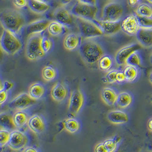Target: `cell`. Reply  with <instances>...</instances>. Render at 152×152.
<instances>
[{
    "label": "cell",
    "instance_id": "ffe728a7",
    "mask_svg": "<svg viewBox=\"0 0 152 152\" xmlns=\"http://www.w3.org/2000/svg\"><path fill=\"white\" fill-rule=\"evenodd\" d=\"M108 120L113 124H124L128 122L129 116L124 111L121 110H112L107 116Z\"/></svg>",
    "mask_w": 152,
    "mask_h": 152
},
{
    "label": "cell",
    "instance_id": "74e56055",
    "mask_svg": "<svg viewBox=\"0 0 152 152\" xmlns=\"http://www.w3.org/2000/svg\"><path fill=\"white\" fill-rule=\"evenodd\" d=\"M118 71V70L117 69H112L108 71L105 76V79L106 82L110 84L116 83V74Z\"/></svg>",
    "mask_w": 152,
    "mask_h": 152
},
{
    "label": "cell",
    "instance_id": "83f0119b",
    "mask_svg": "<svg viewBox=\"0 0 152 152\" xmlns=\"http://www.w3.org/2000/svg\"><path fill=\"white\" fill-rule=\"evenodd\" d=\"M133 102V97L128 92H121L118 95L116 103L118 107L121 109H125L129 107Z\"/></svg>",
    "mask_w": 152,
    "mask_h": 152
},
{
    "label": "cell",
    "instance_id": "e575fe53",
    "mask_svg": "<svg viewBox=\"0 0 152 152\" xmlns=\"http://www.w3.org/2000/svg\"><path fill=\"white\" fill-rule=\"evenodd\" d=\"M142 64L141 58L140 54L137 53V51L134 52L132 53L131 56L128 57V58L126 61V64L132 65L136 67H141Z\"/></svg>",
    "mask_w": 152,
    "mask_h": 152
},
{
    "label": "cell",
    "instance_id": "681fc988",
    "mask_svg": "<svg viewBox=\"0 0 152 152\" xmlns=\"http://www.w3.org/2000/svg\"><path fill=\"white\" fill-rule=\"evenodd\" d=\"M149 80L150 83H151L152 84V71L149 74Z\"/></svg>",
    "mask_w": 152,
    "mask_h": 152
},
{
    "label": "cell",
    "instance_id": "1f68e13d",
    "mask_svg": "<svg viewBox=\"0 0 152 152\" xmlns=\"http://www.w3.org/2000/svg\"><path fill=\"white\" fill-rule=\"evenodd\" d=\"M135 14L142 17H152V6L146 3H141L138 4L135 10Z\"/></svg>",
    "mask_w": 152,
    "mask_h": 152
},
{
    "label": "cell",
    "instance_id": "30bf717a",
    "mask_svg": "<svg viewBox=\"0 0 152 152\" xmlns=\"http://www.w3.org/2000/svg\"><path fill=\"white\" fill-rule=\"evenodd\" d=\"M85 99L83 92L80 90H75L71 92L69 95L68 110L69 113L76 116L83 108Z\"/></svg>",
    "mask_w": 152,
    "mask_h": 152
},
{
    "label": "cell",
    "instance_id": "3957f363",
    "mask_svg": "<svg viewBox=\"0 0 152 152\" xmlns=\"http://www.w3.org/2000/svg\"><path fill=\"white\" fill-rule=\"evenodd\" d=\"M1 48L8 55H14L22 48V42L18 34L4 28L1 37Z\"/></svg>",
    "mask_w": 152,
    "mask_h": 152
},
{
    "label": "cell",
    "instance_id": "484cf974",
    "mask_svg": "<svg viewBox=\"0 0 152 152\" xmlns=\"http://www.w3.org/2000/svg\"><path fill=\"white\" fill-rule=\"evenodd\" d=\"M62 124L64 130L71 134L76 133L80 128L79 121L75 118H67L65 119Z\"/></svg>",
    "mask_w": 152,
    "mask_h": 152
},
{
    "label": "cell",
    "instance_id": "8fae6325",
    "mask_svg": "<svg viewBox=\"0 0 152 152\" xmlns=\"http://www.w3.org/2000/svg\"><path fill=\"white\" fill-rule=\"evenodd\" d=\"M140 28L138 18L136 14H129L121 21V29L126 34L136 35Z\"/></svg>",
    "mask_w": 152,
    "mask_h": 152
},
{
    "label": "cell",
    "instance_id": "7bdbcfd3",
    "mask_svg": "<svg viewBox=\"0 0 152 152\" xmlns=\"http://www.w3.org/2000/svg\"><path fill=\"white\" fill-rule=\"evenodd\" d=\"M94 151L96 152H106L103 142L99 143L98 144H97L96 146H95V148Z\"/></svg>",
    "mask_w": 152,
    "mask_h": 152
},
{
    "label": "cell",
    "instance_id": "ba28073f",
    "mask_svg": "<svg viewBox=\"0 0 152 152\" xmlns=\"http://www.w3.org/2000/svg\"><path fill=\"white\" fill-rule=\"evenodd\" d=\"M37 100L33 99L28 93L23 92L13 99L7 104L10 109L13 110H25L36 103Z\"/></svg>",
    "mask_w": 152,
    "mask_h": 152
},
{
    "label": "cell",
    "instance_id": "ab89813d",
    "mask_svg": "<svg viewBox=\"0 0 152 152\" xmlns=\"http://www.w3.org/2000/svg\"><path fill=\"white\" fill-rule=\"evenodd\" d=\"M8 91L5 89H1L0 91V104L5 103L8 99Z\"/></svg>",
    "mask_w": 152,
    "mask_h": 152
},
{
    "label": "cell",
    "instance_id": "52a82bcc",
    "mask_svg": "<svg viewBox=\"0 0 152 152\" xmlns=\"http://www.w3.org/2000/svg\"><path fill=\"white\" fill-rule=\"evenodd\" d=\"M124 9L122 4L118 2H110L104 5L102 9V18L103 21H120Z\"/></svg>",
    "mask_w": 152,
    "mask_h": 152
},
{
    "label": "cell",
    "instance_id": "cb8c5ba5",
    "mask_svg": "<svg viewBox=\"0 0 152 152\" xmlns=\"http://www.w3.org/2000/svg\"><path fill=\"white\" fill-rule=\"evenodd\" d=\"M46 92L45 86L40 83H34L30 86L28 89L29 95L36 100L41 99Z\"/></svg>",
    "mask_w": 152,
    "mask_h": 152
},
{
    "label": "cell",
    "instance_id": "7a4b0ae2",
    "mask_svg": "<svg viewBox=\"0 0 152 152\" xmlns=\"http://www.w3.org/2000/svg\"><path fill=\"white\" fill-rule=\"evenodd\" d=\"M0 21L4 28L18 34L26 24V19L20 11L13 9H4L1 10Z\"/></svg>",
    "mask_w": 152,
    "mask_h": 152
},
{
    "label": "cell",
    "instance_id": "d4e9b609",
    "mask_svg": "<svg viewBox=\"0 0 152 152\" xmlns=\"http://www.w3.org/2000/svg\"><path fill=\"white\" fill-rule=\"evenodd\" d=\"M28 114L24 110H17L13 115L14 124L17 129H20L28 124Z\"/></svg>",
    "mask_w": 152,
    "mask_h": 152
},
{
    "label": "cell",
    "instance_id": "4dcf8cb0",
    "mask_svg": "<svg viewBox=\"0 0 152 152\" xmlns=\"http://www.w3.org/2000/svg\"><path fill=\"white\" fill-rule=\"evenodd\" d=\"M42 77L46 82L54 80L57 76L56 69L51 66H46L42 70Z\"/></svg>",
    "mask_w": 152,
    "mask_h": 152
},
{
    "label": "cell",
    "instance_id": "603a6c76",
    "mask_svg": "<svg viewBox=\"0 0 152 152\" xmlns=\"http://www.w3.org/2000/svg\"><path fill=\"white\" fill-rule=\"evenodd\" d=\"M48 34L53 37H58L67 31V27L58 21H50L48 29Z\"/></svg>",
    "mask_w": 152,
    "mask_h": 152
},
{
    "label": "cell",
    "instance_id": "9a60e30c",
    "mask_svg": "<svg viewBox=\"0 0 152 152\" xmlns=\"http://www.w3.org/2000/svg\"><path fill=\"white\" fill-rule=\"evenodd\" d=\"M27 126L35 134H41L46 129L45 120L41 115L34 114L28 118Z\"/></svg>",
    "mask_w": 152,
    "mask_h": 152
},
{
    "label": "cell",
    "instance_id": "8992f818",
    "mask_svg": "<svg viewBox=\"0 0 152 152\" xmlns=\"http://www.w3.org/2000/svg\"><path fill=\"white\" fill-rule=\"evenodd\" d=\"M98 10L97 5L86 4L77 1L70 11L76 18L94 21L96 19Z\"/></svg>",
    "mask_w": 152,
    "mask_h": 152
},
{
    "label": "cell",
    "instance_id": "836d02e7",
    "mask_svg": "<svg viewBox=\"0 0 152 152\" xmlns=\"http://www.w3.org/2000/svg\"><path fill=\"white\" fill-rule=\"evenodd\" d=\"M41 46L43 52L46 55L53 48V42L50 37L45 35H42Z\"/></svg>",
    "mask_w": 152,
    "mask_h": 152
},
{
    "label": "cell",
    "instance_id": "5bb4252c",
    "mask_svg": "<svg viewBox=\"0 0 152 152\" xmlns=\"http://www.w3.org/2000/svg\"><path fill=\"white\" fill-rule=\"evenodd\" d=\"M50 21L48 19H39L33 21L28 24L25 28L26 34L30 36L31 35L41 34L48 29Z\"/></svg>",
    "mask_w": 152,
    "mask_h": 152
},
{
    "label": "cell",
    "instance_id": "f35d334b",
    "mask_svg": "<svg viewBox=\"0 0 152 152\" xmlns=\"http://www.w3.org/2000/svg\"><path fill=\"white\" fill-rule=\"evenodd\" d=\"M13 3L18 9H22L28 7V0H13Z\"/></svg>",
    "mask_w": 152,
    "mask_h": 152
},
{
    "label": "cell",
    "instance_id": "11a10c76",
    "mask_svg": "<svg viewBox=\"0 0 152 152\" xmlns=\"http://www.w3.org/2000/svg\"><path fill=\"white\" fill-rule=\"evenodd\" d=\"M104 1H112V0H104Z\"/></svg>",
    "mask_w": 152,
    "mask_h": 152
},
{
    "label": "cell",
    "instance_id": "d590c367",
    "mask_svg": "<svg viewBox=\"0 0 152 152\" xmlns=\"http://www.w3.org/2000/svg\"><path fill=\"white\" fill-rule=\"evenodd\" d=\"M11 131L1 128L0 130V146L2 148L8 144L10 138Z\"/></svg>",
    "mask_w": 152,
    "mask_h": 152
},
{
    "label": "cell",
    "instance_id": "9c48e42d",
    "mask_svg": "<svg viewBox=\"0 0 152 152\" xmlns=\"http://www.w3.org/2000/svg\"><path fill=\"white\" fill-rule=\"evenodd\" d=\"M28 142V137L27 134L16 129L11 132L10 138L7 145L11 149L18 151L27 146Z\"/></svg>",
    "mask_w": 152,
    "mask_h": 152
},
{
    "label": "cell",
    "instance_id": "7402d4cb",
    "mask_svg": "<svg viewBox=\"0 0 152 152\" xmlns=\"http://www.w3.org/2000/svg\"><path fill=\"white\" fill-rule=\"evenodd\" d=\"M118 95V94L115 89L106 87L102 91L101 98L105 104L109 106H112L116 103Z\"/></svg>",
    "mask_w": 152,
    "mask_h": 152
},
{
    "label": "cell",
    "instance_id": "277c9868",
    "mask_svg": "<svg viewBox=\"0 0 152 152\" xmlns=\"http://www.w3.org/2000/svg\"><path fill=\"white\" fill-rule=\"evenodd\" d=\"M79 34L83 39H93L104 35L102 29L94 21L76 18Z\"/></svg>",
    "mask_w": 152,
    "mask_h": 152
},
{
    "label": "cell",
    "instance_id": "7dc6e473",
    "mask_svg": "<svg viewBox=\"0 0 152 152\" xmlns=\"http://www.w3.org/2000/svg\"><path fill=\"white\" fill-rule=\"evenodd\" d=\"M73 0H58V2L62 6H66L69 5L72 2Z\"/></svg>",
    "mask_w": 152,
    "mask_h": 152
},
{
    "label": "cell",
    "instance_id": "f1b7e54d",
    "mask_svg": "<svg viewBox=\"0 0 152 152\" xmlns=\"http://www.w3.org/2000/svg\"><path fill=\"white\" fill-rule=\"evenodd\" d=\"M123 72L127 82H133L138 77V69L136 66L126 64L123 69Z\"/></svg>",
    "mask_w": 152,
    "mask_h": 152
},
{
    "label": "cell",
    "instance_id": "d6a6232c",
    "mask_svg": "<svg viewBox=\"0 0 152 152\" xmlns=\"http://www.w3.org/2000/svg\"><path fill=\"white\" fill-rule=\"evenodd\" d=\"M121 140L120 137L108 138L103 141L106 152H113L116 151L118 144Z\"/></svg>",
    "mask_w": 152,
    "mask_h": 152
},
{
    "label": "cell",
    "instance_id": "4fadbf2b",
    "mask_svg": "<svg viewBox=\"0 0 152 152\" xmlns=\"http://www.w3.org/2000/svg\"><path fill=\"white\" fill-rule=\"evenodd\" d=\"M54 20L61 23L67 27L71 26L74 23V15L65 7H58L54 10L53 14Z\"/></svg>",
    "mask_w": 152,
    "mask_h": 152
},
{
    "label": "cell",
    "instance_id": "bcb514c9",
    "mask_svg": "<svg viewBox=\"0 0 152 152\" xmlns=\"http://www.w3.org/2000/svg\"><path fill=\"white\" fill-rule=\"evenodd\" d=\"M140 1V0H128V4L130 7H133L137 5Z\"/></svg>",
    "mask_w": 152,
    "mask_h": 152
},
{
    "label": "cell",
    "instance_id": "8d00e7d4",
    "mask_svg": "<svg viewBox=\"0 0 152 152\" xmlns=\"http://www.w3.org/2000/svg\"><path fill=\"white\" fill-rule=\"evenodd\" d=\"M137 17L140 28H152V17H148L139 15H137Z\"/></svg>",
    "mask_w": 152,
    "mask_h": 152
},
{
    "label": "cell",
    "instance_id": "f6af8a7d",
    "mask_svg": "<svg viewBox=\"0 0 152 152\" xmlns=\"http://www.w3.org/2000/svg\"><path fill=\"white\" fill-rule=\"evenodd\" d=\"M38 151L37 149L33 146H26L23 149H22V152H37Z\"/></svg>",
    "mask_w": 152,
    "mask_h": 152
},
{
    "label": "cell",
    "instance_id": "f546056e",
    "mask_svg": "<svg viewBox=\"0 0 152 152\" xmlns=\"http://www.w3.org/2000/svg\"><path fill=\"white\" fill-rule=\"evenodd\" d=\"M113 64V60L111 56L104 54L97 63L98 67L102 71H108Z\"/></svg>",
    "mask_w": 152,
    "mask_h": 152
},
{
    "label": "cell",
    "instance_id": "5b68a950",
    "mask_svg": "<svg viewBox=\"0 0 152 152\" xmlns=\"http://www.w3.org/2000/svg\"><path fill=\"white\" fill-rule=\"evenodd\" d=\"M41 34L28 36L25 47V55L30 61H38L46 56L41 46Z\"/></svg>",
    "mask_w": 152,
    "mask_h": 152
},
{
    "label": "cell",
    "instance_id": "4316f807",
    "mask_svg": "<svg viewBox=\"0 0 152 152\" xmlns=\"http://www.w3.org/2000/svg\"><path fill=\"white\" fill-rule=\"evenodd\" d=\"M0 125L1 128L11 132L17 129L14 124L13 116H12L7 113L4 112H2L0 114Z\"/></svg>",
    "mask_w": 152,
    "mask_h": 152
},
{
    "label": "cell",
    "instance_id": "2e32d148",
    "mask_svg": "<svg viewBox=\"0 0 152 152\" xmlns=\"http://www.w3.org/2000/svg\"><path fill=\"white\" fill-rule=\"evenodd\" d=\"M94 22L102 29L104 35H112L115 34L121 29V21H106L102 20H95Z\"/></svg>",
    "mask_w": 152,
    "mask_h": 152
},
{
    "label": "cell",
    "instance_id": "816d5d0a",
    "mask_svg": "<svg viewBox=\"0 0 152 152\" xmlns=\"http://www.w3.org/2000/svg\"><path fill=\"white\" fill-rule=\"evenodd\" d=\"M41 1H45V2H50L51 1H52V0H41Z\"/></svg>",
    "mask_w": 152,
    "mask_h": 152
},
{
    "label": "cell",
    "instance_id": "d6986e66",
    "mask_svg": "<svg viewBox=\"0 0 152 152\" xmlns=\"http://www.w3.org/2000/svg\"><path fill=\"white\" fill-rule=\"evenodd\" d=\"M136 38L142 47L152 48V28H140L136 34Z\"/></svg>",
    "mask_w": 152,
    "mask_h": 152
},
{
    "label": "cell",
    "instance_id": "7c38bea8",
    "mask_svg": "<svg viewBox=\"0 0 152 152\" xmlns=\"http://www.w3.org/2000/svg\"><path fill=\"white\" fill-rule=\"evenodd\" d=\"M142 46L138 43H133L127 45L118 50L115 56V62L118 66H123L126 63V61L132 53L138 51Z\"/></svg>",
    "mask_w": 152,
    "mask_h": 152
},
{
    "label": "cell",
    "instance_id": "60d3db41",
    "mask_svg": "<svg viewBox=\"0 0 152 152\" xmlns=\"http://www.w3.org/2000/svg\"><path fill=\"white\" fill-rule=\"evenodd\" d=\"M126 81L124 73L123 71H118L116 74V82L118 83H123Z\"/></svg>",
    "mask_w": 152,
    "mask_h": 152
},
{
    "label": "cell",
    "instance_id": "c3c4849f",
    "mask_svg": "<svg viewBox=\"0 0 152 152\" xmlns=\"http://www.w3.org/2000/svg\"><path fill=\"white\" fill-rule=\"evenodd\" d=\"M147 127L150 131L152 132V118H151L147 123Z\"/></svg>",
    "mask_w": 152,
    "mask_h": 152
},
{
    "label": "cell",
    "instance_id": "f5cc1de1",
    "mask_svg": "<svg viewBox=\"0 0 152 152\" xmlns=\"http://www.w3.org/2000/svg\"><path fill=\"white\" fill-rule=\"evenodd\" d=\"M148 2H149L150 3H151V4H152V0H147Z\"/></svg>",
    "mask_w": 152,
    "mask_h": 152
},
{
    "label": "cell",
    "instance_id": "b9f144b4",
    "mask_svg": "<svg viewBox=\"0 0 152 152\" xmlns=\"http://www.w3.org/2000/svg\"><path fill=\"white\" fill-rule=\"evenodd\" d=\"M14 86L13 83L9 82V81H5L4 82V84H1V89H5V90H9L12 89Z\"/></svg>",
    "mask_w": 152,
    "mask_h": 152
},
{
    "label": "cell",
    "instance_id": "e0dca14e",
    "mask_svg": "<svg viewBox=\"0 0 152 152\" xmlns=\"http://www.w3.org/2000/svg\"><path fill=\"white\" fill-rule=\"evenodd\" d=\"M69 90L65 84L56 82L53 86L50 91V95L52 99L56 102H62L68 96Z\"/></svg>",
    "mask_w": 152,
    "mask_h": 152
},
{
    "label": "cell",
    "instance_id": "ee69618b",
    "mask_svg": "<svg viewBox=\"0 0 152 152\" xmlns=\"http://www.w3.org/2000/svg\"><path fill=\"white\" fill-rule=\"evenodd\" d=\"M79 2H81L84 4H89L91 5H97L98 0H77Z\"/></svg>",
    "mask_w": 152,
    "mask_h": 152
},
{
    "label": "cell",
    "instance_id": "db71d44e",
    "mask_svg": "<svg viewBox=\"0 0 152 152\" xmlns=\"http://www.w3.org/2000/svg\"><path fill=\"white\" fill-rule=\"evenodd\" d=\"M151 102H152V97H151Z\"/></svg>",
    "mask_w": 152,
    "mask_h": 152
},
{
    "label": "cell",
    "instance_id": "6da1fadb",
    "mask_svg": "<svg viewBox=\"0 0 152 152\" xmlns=\"http://www.w3.org/2000/svg\"><path fill=\"white\" fill-rule=\"evenodd\" d=\"M79 52L83 62L91 66L97 64L104 55L102 46L92 39H83L79 48Z\"/></svg>",
    "mask_w": 152,
    "mask_h": 152
},
{
    "label": "cell",
    "instance_id": "f907efd6",
    "mask_svg": "<svg viewBox=\"0 0 152 152\" xmlns=\"http://www.w3.org/2000/svg\"><path fill=\"white\" fill-rule=\"evenodd\" d=\"M150 59V62L152 64V53L151 54V56H150V59Z\"/></svg>",
    "mask_w": 152,
    "mask_h": 152
},
{
    "label": "cell",
    "instance_id": "44dd1931",
    "mask_svg": "<svg viewBox=\"0 0 152 152\" xmlns=\"http://www.w3.org/2000/svg\"><path fill=\"white\" fill-rule=\"evenodd\" d=\"M28 7L33 13L40 15L46 13L51 8L48 2L41 0H28Z\"/></svg>",
    "mask_w": 152,
    "mask_h": 152
},
{
    "label": "cell",
    "instance_id": "ac0fdd59",
    "mask_svg": "<svg viewBox=\"0 0 152 152\" xmlns=\"http://www.w3.org/2000/svg\"><path fill=\"white\" fill-rule=\"evenodd\" d=\"M82 40L83 39L79 34L69 33L63 39V46L68 51H74L79 49Z\"/></svg>",
    "mask_w": 152,
    "mask_h": 152
}]
</instances>
